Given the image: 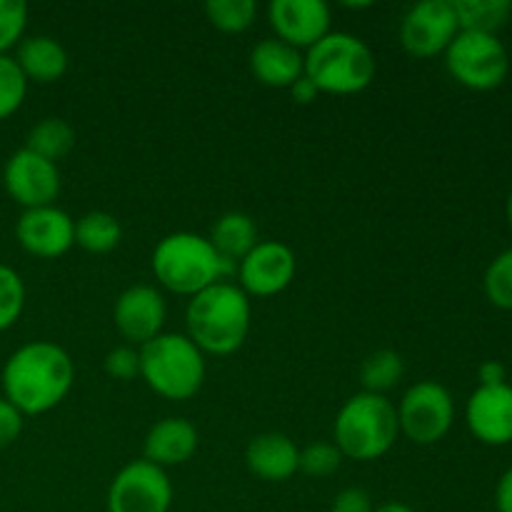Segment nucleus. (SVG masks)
<instances>
[{"label":"nucleus","mask_w":512,"mask_h":512,"mask_svg":"<svg viewBox=\"0 0 512 512\" xmlns=\"http://www.w3.org/2000/svg\"><path fill=\"white\" fill-rule=\"evenodd\" d=\"M75 383L68 350L50 340L25 343L5 360L3 393L23 415H43L58 408Z\"/></svg>","instance_id":"obj_1"},{"label":"nucleus","mask_w":512,"mask_h":512,"mask_svg":"<svg viewBox=\"0 0 512 512\" xmlns=\"http://www.w3.org/2000/svg\"><path fill=\"white\" fill-rule=\"evenodd\" d=\"M250 323V298L240 285L225 280L193 295L185 310V335L203 350V355H233L248 340Z\"/></svg>","instance_id":"obj_2"},{"label":"nucleus","mask_w":512,"mask_h":512,"mask_svg":"<svg viewBox=\"0 0 512 512\" xmlns=\"http://www.w3.org/2000/svg\"><path fill=\"white\" fill-rule=\"evenodd\" d=\"M153 273L163 288L175 295L203 293L210 285L220 283L228 273H233V265L225 263L213 248L208 238L198 233H170L155 245L153 250Z\"/></svg>","instance_id":"obj_3"},{"label":"nucleus","mask_w":512,"mask_h":512,"mask_svg":"<svg viewBox=\"0 0 512 512\" xmlns=\"http://www.w3.org/2000/svg\"><path fill=\"white\" fill-rule=\"evenodd\" d=\"M140 378L155 395L173 403L195 398L205 383V355L188 335L160 333L140 345Z\"/></svg>","instance_id":"obj_4"},{"label":"nucleus","mask_w":512,"mask_h":512,"mask_svg":"<svg viewBox=\"0 0 512 512\" xmlns=\"http://www.w3.org/2000/svg\"><path fill=\"white\" fill-rule=\"evenodd\" d=\"M378 73V60L358 35L330 30L305 53V78L328 95L363 93Z\"/></svg>","instance_id":"obj_5"},{"label":"nucleus","mask_w":512,"mask_h":512,"mask_svg":"<svg viewBox=\"0 0 512 512\" xmlns=\"http://www.w3.org/2000/svg\"><path fill=\"white\" fill-rule=\"evenodd\" d=\"M333 435L343 458L358 463L380 460L390 453L400 435L398 408L385 395L363 390L340 408Z\"/></svg>","instance_id":"obj_6"},{"label":"nucleus","mask_w":512,"mask_h":512,"mask_svg":"<svg viewBox=\"0 0 512 512\" xmlns=\"http://www.w3.org/2000/svg\"><path fill=\"white\" fill-rule=\"evenodd\" d=\"M445 68L463 88L488 93L508 78L510 55L498 35L460 30L445 50Z\"/></svg>","instance_id":"obj_7"},{"label":"nucleus","mask_w":512,"mask_h":512,"mask_svg":"<svg viewBox=\"0 0 512 512\" xmlns=\"http://www.w3.org/2000/svg\"><path fill=\"white\" fill-rule=\"evenodd\" d=\"M455 420L453 395L435 380H420L405 390L398 405L400 433L415 445H435L450 433Z\"/></svg>","instance_id":"obj_8"},{"label":"nucleus","mask_w":512,"mask_h":512,"mask_svg":"<svg viewBox=\"0 0 512 512\" xmlns=\"http://www.w3.org/2000/svg\"><path fill=\"white\" fill-rule=\"evenodd\" d=\"M173 483L148 460H133L113 478L105 498L108 512H170Z\"/></svg>","instance_id":"obj_9"},{"label":"nucleus","mask_w":512,"mask_h":512,"mask_svg":"<svg viewBox=\"0 0 512 512\" xmlns=\"http://www.w3.org/2000/svg\"><path fill=\"white\" fill-rule=\"evenodd\" d=\"M460 33L453 0H423L405 13L400 23V43L405 53L418 60L445 55Z\"/></svg>","instance_id":"obj_10"},{"label":"nucleus","mask_w":512,"mask_h":512,"mask_svg":"<svg viewBox=\"0 0 512 512\" xmlns=\"http://www.w3.org/2000/svg\"><path fill=\"white\" fill-rule=\"evenodd\" d=\"M3 185L10 198L25 210L45 208L53 205L60 195V170L33 150L20 148L5 163Z\"/></svg>","instance_id":"obj_11"},{"label":"nucleus","mask_w":512,"mask_h":512,"mask_svg":"<svg viewBox=\"0 0 512 512\" xmlns=\"http://www.w3.org/2000/svg\"><path fill=\"white\" fill-rule=\"evenodd\" d=\"M298 260L295 253L280 240L258 243L238 263V280L245 295L253 298H270L288 288L295 280Z\"/></svg>","instance_id":"obj_12"},{"label":"nucleus","mask_w":512,"mask_h":512,"mask_svg":"<svg viewBox=\"0 0 512 512\" xmlns=\"http://www.w3.org/2000/svg\"><path fill=\"white\" fill-rule=\"evenodd\" d=\"M15 238L33 258L55 260L75 245V220L55 205L23 210L15 223Z\"/></svg>","instance_id":"obj_13"},{"label":"nucleus","mask_w":512,"mask_h":512,"mask_svg":"<svg viewBox=\"0 0 512 512\" xmlns=\"http://www.w3.org/2000/svg\"><path fill=\"white\" fill-rule=\"evenodd\" d=\"M268 23L275 38L308 50L330 33V8L323 0H273L268 5Z\"/></svg>","instance_id":"obj_14"},{"label":"nucleus","mask_w":512,"mask_h":512,"mask_svg":"<svg viewBox=\"0 0 512 512\" xmlns=\"http://www.w3.org/2000/svg\"><path fill=\"white\" fill-rule=\"evenodd\" d=\"M168 305L153 285H133L115 300L113 320L118 333L130 343L145 345L163 333Z\"/></svg>","instance_id":"obj_15"},{"label":"nucleus","mask_w":512,"mask_h":512,"mask_svg":"<svg viewBox=\"0 0 512 512\" xmlns=\"http://www.w3.org/2000/svg\"><path fill=\"white\" fill-rule=\"evenodd\" d=\"M468 430L490 448L512 443V385H480L465 405Z\"/></svg>","instance_id":"obj_16"},{"label":"nucleus","mask_w":512,"mask_h":512,"mask_svg":"<svg viewBox=\"0 0 512 512\" xmlns=\"http://www.w3.org/2000/svg\"><path fill=\"white\" fill-rule=\"evenodd\" d=\"M245 465L265 483H285L300 470V450L288 435H255L245 448Z\"/></svg>","instance_id":"obj_17"},{"label":"nucleus","mask_w":512,"mask_h":512,"mask_svg":"<svg viewBox=\"0 0 512 512\" xmlns=\"http://www.w3.org/2000/svg\"><path fill=\"white\" fill-rule=\"evenodd\" d=\"M200 435L195 425L185 418H163L145 435L143 453L145 460L158 468H173V465L188 463L195 455Z\"/></svg>","instance_id":"obj_18"},{"label":"nucleus","mask_w":512,"mask_h":512,"mask_svg":"<svg viewBox=\"0 0 512 512\" xmlns=\"http://www.w3.org/2000/svg\"><path fill=\"white\" fill-rule=\"evenodd\" d=\"M250 70L268 88H290L305 75V55L278 38H265L250 50Z\"/></svg>","instance_id":"obj_19"},{"label":"nucleus","mask_w":512,"mask_h":512,"mask_svg":"<svg viewBox=\"0 0 512 512\" xmlns=\"http://www.w3.org/2000/svg\"><path fill=\"white\" fill-rule=\"evenodd\" d=\"M15 63L20 65L28 80L40 85L55 83L68 70V53L63 45L50 35H30L18 43L15 50Z\"/></svg>","instance_id":"obj_20"},{"label":"nucleus","mask_w":512,"mask_h":512,"mask_svg":"<svg viewBox=\"0 0 512 512\" xmlns=\"http://www.w3.org/2000/svg\"><path fill=\"white\" fill-rule=\"evenodd\" d=\"M208 240L213 243V248L218 250L220 258L235 268V263H240V260L260 243L258 225H255V220L250 218V215L230 210V213L220 215V218L215 220Z\"/></svg>","instance_id":"obj_21"},{"label":"nucleus","mask_w":512,"mask_h":512,"mask_svg":"<svg viewBox=\"0 0 512 512\" xmlns=\"http://www.w3.org/2000/svg\"><path fill=\"white\" fill-rule=\"evenodd\" d=\"M123 238L118 218L105 210H90L75 223V245L83 248L85 253L105 255L115 250Z\"/></svg>","instance_id":"obj_22"},{"label":"nucleus","mask_w":512,"mask_h":512,"mask_svg":"<svg viewBox=\"0 0 512 512\" xmlns=\"http://www.w3.org/2000/svg\"><path fill=\"white\" fill-rule=\"evenodd\" d=\"M460 30L498 35L512 18V0H453Z\"/></svg>","instance_id":"obj_23"},{"label":"nucleus","mask_w":512,"mask_h":512,"mask_svg":"<svg viewBox=\"0 0 512 512\" xmlns=\"http://www.w3.org/2000/svg\"><path fill=\"white\" fill-rule=\"evenodd\" d=\"M73 145L75 130L63 118H43L38 125L30 128L25 148L33 150L40 158L50 160V163H58L60 158H65L73 150Z\"/></svg>","instance_id":"obj_24"},{"label":"nucleus","mask_w":512,"mask_h":512,"mask_svg":"<svg viewBox=\"0 0 512 512\" xmlns=\"http://www.w3.org/2000/svg\"><path fill=\"white\" fill-rule=\"evenodd\" d=\"M405 363L395 350H375L360 365V383L365 393L385 395L403 380Z\"/></svg>","instance_id":"obj_25"},{"label":"nucleus","mask_w":512,"mask_h":512,"mask_svg":"<svg viewBox=\"0 0 512 512\" xmlns=\"http://www.w3.org/2000/svg\"><path fill=\"white\" fill-rule=\"evenodd\" d=\"M205 15H208L210 25L223 33H243L253 25L258 5L255 0H208Z\"/></svg>","instance_id":"obj_26"},{"label":"nucleus","mask_w":512,"mask_h":512,"mask_svg":"<svg viewBox=\"0 0 512 512\" xmlns=\"http://www.w3.org/2000/svg\"><path fill=\"white\" fill-rule=\"evenodd\" d=\"M28 95V78L13 55H0V120L18 113Z\"/></svg>","instance_id":"obj_27"},{"label":"nucleus","mask_w":512,"mask_h":512,"mask_svg":"<svg viewBox=\"0 0 512 512\" xmlns=\"http://www.w3.org/2000/svg\"><path fill=\"white\" fill-rule=\"evenodd\" d=\"M485 295L500 310H512V248L490 260L483 278Z\"/></svg>","instance_id":"obj_28"},{"label":"nucleus","mask_w":512,"mask_h":512,"mask_svg":"<svg viewBox=\"0 0 512 512\" xmlns=\"http://www.w3.org/2000/svg\"><path fill=\"white\" fill-rule=\"evenodd\" d=\"M25 308V283L18 270L0 265V333L13 328Z\"/></svg>","instance_id":"obj_29"},{"label":"nucleus","mask_w":512,"mask_h":512,"mask_svg":"<svg viewBox=\"0 0 512 512\" xmlns=\"http://www.w3.org/2000/svg\"><path fill=\"white\" fill-rule=\"evenodd\" d=\"M343 453L335 443H310L300 450V473L310 478H330L340 470Z\"/></svg>","instance_id":"obj_30"},{"label":"nucleus","mask_w":512,"mask_h":512,"mask_svg":"<svg viewBox=\"0 0 512 512\" xmlns=\"http://www.w3.org/2000/svg\"><path fill=\"white\" fill-rule=\"evenodd\" d=\"M28 25V5L23 0H0V55L23 40Z\"/></svg>","instance_id":"obj_31"},{"label":"nucleus","mask_w":512,"mask_h":512,"mask_svg":"<svg viewBox=\"0 0 512 512\" xmlns=\"http://www.w3.org/2000/svg\"><path fill=\"white\" fill-rule=\"evenodd\" d=\"M103 368L108 373V378L120 380V383H128L140 375V355L138 350L130 348V345H120L113 348L103 360Z\"/></svg>","instance_id":"obj_32"},{"label":"nucleus","mask_w":512,"mask_h":512,"mask_svg":"<svg viewBox=\"0 0 512 512\" xmlns=\"http://www.w3.org/2000/svg\"><path fill=\"white\" fill-rule=\"evenodd\" d=\"M23 418L25 415L15 405L0 398V450L10 448L20 438V433H23Z\"/></svg>","instance_id":"obj_33"},{"label":"nucleus","mask_w":512,"mask_h":512,"mask_svg":"<svg viewBox=\"0 0 512 512\" xmlns=\"http://www.w3.org/2000/svg\"><path fill=\"white\" fill-rule=\"evenodd\" d=\"M330 512H375L373 498L363 488H345L335 495Z\"/></svg>","instance_id":"obj_34"},{"label":"nucleus","mask_w":512,"mask_h":512,"mask_svg":"<svg viewBox=\"0 0 512 512\" xmlns=\"http://www.w3.org/2000/svg\"><path fill=\"white\" fill-rule=\"evenodd\" d=\"M478 380L485 388H490V385H503L508 383V370H505V365L500 360H485L478 368Z\"/></svg>","instance_id":"obj_35"},{"label":"nucleus","mask_w":512,"mask_h":512,"mask_svg":"<svg viewBox=\"0 0 512 512\" xmlns=\"http://www.w3.org/2000/svg\"><path fill=\"white\" fill-rule=\"evenodd\" d=\"M495 508L498 512H512V468L505 470L495 488Z\"/></svg>","instance_id":"obj_36"},{"label":"nucleus","mask_w":512,"mask_h":512,"mask_svg":"<svg viewBox=\"0 0 512 512\" xmlns=\"http://www.w3.org/2000/svg\"><path fill=\"white\" fill-rule=\"evenodd\" d=\"M290 95H293V100L295 103H300V105H310V103H315V100H318V95H320V90L315 88L313 83H310L308 78H300V80H295L293 85H290Z\"/></svg>","instance_id":"obj_37"},{"label":"nucleus","mask_w":512,"mask_h":512,"mask_svg":"<svg viewBox=\"0 0 512 512\" xmlns=\"http://www.w3.org/2000/svg\"><path fill=\"white\" fill-rule=\"evenodd\" d=\"M375 512H415V510L405 503H385L380 505V508H375Z\"/></svg>","instance_id":"obj_38"},{"label":"nucleus","mask_w":512,"mask_h":512,"mask_svg":"<svg viewBox=\"0 0 512 512\" xmlns=\"http://www.w3.org/2000/svg\"><path fill=\"white\" fill-rule=\"evenodd\" d=\"M505 215H508V225H510V230H512V190H510V195H508V203H505Z\"/></svg>","instance_id":"obj_39"}]
</instances>
